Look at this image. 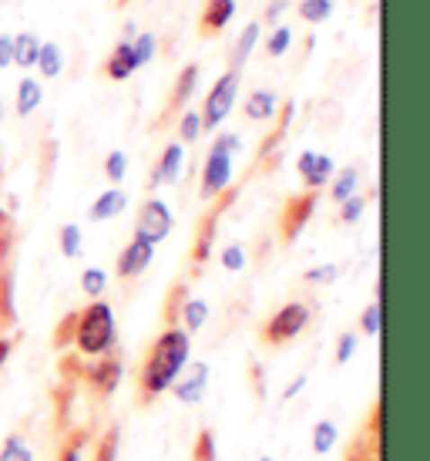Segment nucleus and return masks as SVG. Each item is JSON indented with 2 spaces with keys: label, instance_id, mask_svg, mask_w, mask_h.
I'll return each instance as SVG.
<instances>
[{
  "label": "nucleus",
  "instance_id": "1",
  "mask_svg": "<svg viewBox=\"0 0 430 461\" xmlns=\"http://www.w3.org/2000/svg\"><path fill=\"white\" fill-rule=\"evenodd\" d=\"M192 354V333L185 330H165L158 340H155L152 354H148V364H145V394H165L168 387L175 384V377L182 374V367L189 364Z\"/></svg>",
  "mask_w": 430,
  "mask_h": 461
},
{
  "label": "nucleus",
  "instance_id": "2",
  "mask_svg": "<svg viewBox=\"0 0 430 461\" xmlns=\"http://www.w3.org/2000/svg\"><path fill=\"white\" fill-rule=\"evenodd\" d=\"M77 347L88 354V357H98V354H108L118 340V323H114V310L112 303H102L94 300L81 321H77Z\"/></svg>",
  "mask_w": 430,
  "mask_h": 461
},
{
  "label": "nucleus",
  "instance_id": "3",
  "mask_svg": "<svg viewBox=\"0 0 430 461\" xmlns=\"http://www.w3.org/2000/svg\"><path fill=\"white\" fill-rule=\"evenodd\" d=\"M236 152H242L239 135H222V139L215 141L202 168V195L226 193L228 182H232V155Z\"/></svg>",
  "mask_w": 430,
  "mask_h": 461
},
{
  "label": "nucleus",
  "instance_id": "4",
  "mask_svg": "<svg viewBox=\"0 0 430 461\" xmlns=\"http://www.w3.org/2000/svg\"><path fill=\"white\" fill-rule=\"evenodd\" d=\"M236 95H239V71L232 68L212 85V91L205 95V108L199 112L202 115V129H219L228 115H232V104H236Z\"/></svg>",
  "mask_w": 430,
  "mask_h": 461
},
{
  "label": "nucleus",
  "instance_id": "5",
  "mask_svg": "<svg viewBox=\"0 0 430 461\" xmlns=\"http://www.w3.org/2000/svg\"><path fill=\"white\" fill-rule=\"evenodd\" d=\"M172 209H168V203H162V199H148V203L141 205L139 212V226H135V236L139 240H145V243L158 246L162 240H168V232H172Z\"/></svg>",
  "mask_w": 430,
  "mask_h": 461
},
{
  "label": "nucleus",
  "instance_id": "6",
  "mask_svg": "<svg viewBox=\"0 0 430 461\" xmlns=\"http://www.w3.org/2000/svg\"><path fill=\"white\" fill-rule=\"evenodd\" d=\"M306 323H309V307H306V303H286V307L269 321L266 337L273 344H286V340H292V337H300V333L306 330Z\"/></svg>",
  "mask_w": 430,
  "mask_h": 461
},
{
  "label": "nucleus",
  "instance_id": "7",
  "mask_svg": "<svg viewBox=\"0 0 430 461\" xmlns=\"http://www.w3.org/2000/svg\"><path fill=\"white\" fill-rule=\"evenodd\" d=\"M168 391H175V397L182 401V404H199L205 397V391H209V364H202V360H189L185 367H182V374L175 377V384L168 387Z\"/></svg>",
  "mask_w": 430,
  "mask_h": 461
},
{
  "label": "nucleus",
  "instance_id": "8",
  "mask_svg": "<svg viewBox=\"0 0 430 461\" xmlns=\"http://www.w3.org/2000/svg\"><path fill=\"white\" fill-rule=\"evenodd\" d=\"M152 259H155V246L135 236V240L121 249V257H118V273H121V276H141L145 269L152 267Z\"/></svg>",
  "mask_w": 430,
  "mask_h": 461
},
{
  "label": "nucleus",
  "instance_id": "9",
  "mask_svg": "<svg viewBox=\"0 0 430 461\" xmlns=\"http://www.w3.org/2000/svg\"><path fill=\"white\" fill-rule=\"evenodd\" d=\"M296 168H300V176L309 189H323L329 185L333 179V158L329 155H319V152H303L296 158Z\"/></svg>",
  "mask_w": 430,
  "mask_h": 461
},
{
  "label": "nucleus",
  "instance_id": "10",
  "mask_svg": "<svg viewBox=\"0 0 430 461\" xmlns=\"http://www.w3.org/2000/svg\"><path fill=\"white\" fill-rule=\"evenodd\" d=\"M128 209V195L121 193V189H108V193H102L94 203H91V222H108V219L121 216Z\"/></svg>",
  "mask_w": 430,
  "mask_h": 461
},
{
  "label": "nucleus",
  "instance_id": "11",
  "mask_svg": "<svg viewBox=\"0 0 430 461\" xmlns=\"http://www.w3.org/2000/svg\"><path fill=\"white\" fill-rule=\"evenodd\" d=\"M182 162H185L182 145H178V141L165 145L162 158H158V166H155V182H158V185H172V182H178V176H182Z\"/></svg>",
  "mask_w": 430,
  "mask_h": 461
},
{
  "label": "nucleus",
  "instance_id": "12",
  "mask_svg": "<svg viewBox=\"0 0 430 461\" xmlns=\"http://www.w3.org/2000/svg\"><path fill=\"white\" fill-rule=\"evenodd\" d=\"M276 91L269 88H255L249 98H246V104H242V112H246V118H253V122H269V118L276 115Z\"/></svg>",
  "mask_w": 430,
  "mask_h": 461
},
{
  "label": "nucleus",
  "instance_id": "13",
  "mask_svg": "<svg viewBox=\"0 0 430 461\" xmlns=\"http://www.w3.org/2000/svg\"><path fill=\"white\" fill-rule=\"evenodd\" d=\"M40 102H44V88H40L38 77H21V85H17V115H34Z\"/></svg>",
  "mask_w": 430,
  "mask_h": 461
},
{
  "label": "nucleus",
  "instance_id": "14",
  "mask_svg": "<svg viewBox=\"0 0 430 461\" xmlns=\"http://www.w3.org/2000/svg\"><path fill=\"white\" fill-rule=\"evenodd\" d=\"M40 44H44V41H40L38 34H31V31H27V34H17V38H13V65H21L24 71L38 65Z\"/></svg>",
  "mask_w": 430,
  "mask_h": 461
},
{
  "label": "nucleus",
  "instance_id": "15",
  "mask_svg": "<svg viewBox=\"0 0 430 461\" xmlns=\"http://www.w3.org/2000/svg\"><path fill=\"white\" fill-rule=\"evenodd\" d=\"M131 71H139V68H135V58H131V41H121V44L114 48L112 58H108V77H112V81H125Z\"/></svg>",
  "mask_w": 430,
  "mask_h": 461
},
{
  "label": "nucleus",
  "instance_id": "16",
  "mask_svg": "<svg viewBox=\"0 0 430 461\" xmlns=\"http://www.w3.org/2000/svg\"><path fill=\"white\" fill-rule=\"evenodd\" d=\"M44 77H61L64 71V51L58 44H40V54H38V65H34Z\"/></svg>",
  "mask_w": 430,
  "mask_h": 461
},
{
  "label": "nucleus",
  "instance_id": "17",
  "mask_svg": "<svg viewBox=\"0 0 430 461\" xmlns=\"http://www.w3.org/2000/svg\"><path fill=\"white\" fill-rule=\"evenodd\" d=\"M236 17V0H209V7H205V27H215V31H222Z\"/></svg>",
  "mask_w": 430,
  "mask_h": 461
},
{
  "label": "nucleus",
  "instance_id": "18",
  "mask_svg": "<svg viewBox=\"0 0 430 461\" xmlns=\"http://www.w3.org/2000/svg\"><path fill=\"white\" fill-rule=\"evenodd\" d=\"M259 38H263V31H259V24H246V31L239 34V41H236V54H232V65L239 68L249 61V54H253V48L259 44Z\"/></svg>",
  "mask_w": 430,
  "mask_h": 461
},
{
  "label": "nucleus",
  "instance_id": "19",
  "mask_svg": "<svg viewBox=\"0 0 430 461\" xmlns=\"http://www.w3.org/2000/svg\"><path fill=\"white\" fill-rule=\"evenodd\" d=\"M336 438H340V431H336L333 421L313 424V451H317V455H329V451L336 448Z\"/></svg>",
  "mask_w": 430,
  "mask_h": 461
},
{
  "label": "nucleus",
  "instance_id": "20",
  "mask_svg": "<svg viewBox=\"0 0 430 461\" xmlns=\"http://www.w3.org/2000/svg\"><path fill=\"white\" fill-rule=\"evenodd\" d=\"M182 321H185V333L202 330L205 321H209V303H205V300H189V303L182 307Z\"/></svg>",
  "mask_w": 430,
  "mask_h": 461
},
{
  "label": "nucleus",
  "instance_id": "21",
  "mask_svg": "<svg viewBox=\"0 0 430 461\" xmlns=\"http://www.w3.org/2000/svg\"><path fill=\"white\" fill-rule=\"evenodd\" d=\"M356 182H360V172L356 168H343L340 176H336V182H333V189H329L333 203H346L350 195H356Z\"/></svg>",
  "mask_w": 430,
  "mask_h": 461
},
{
  "label": "nucleus",
  "instance_id": "22",
  "mask_svg": "<svg viewBox=\"0 0 430 461\" xmlns=\"http://www.w3.org/2000/svg\"><path fill=\"white\" fill-rule=\"evenodd\" d=\"M81 290L91 296V300H102V294L108 290V273L102 267H88L81 273Z\"/></svg>",
  "mask_w": 430,
  "mask_h": 461
},
{
  "label": "nucleus",
  "instance_id": "23",
  "mask_svg": "<svg viewBox=\"0 0 430 461\" xmlns=\"http://www.w3.org/2000/svg\"><path fill=\"white\" fill-rule=\"evenodd\" d=\"M333 14V0H300V17L306 24H323Z\"/></svg>",
  "mask_w": 430,
  "mask_h": 461
},
{
  "label": "nucleus",
  "instance_id": "24",
  "mask_svg": "<svg viewBox=\"0 0 430 461\" xmlns=\"http://www.w3.org/2000/svg\"><path fill=\"white\" fill-rule=\"evenodd\" d=\"M155 34H135L131 41V58H135V68H145L155 58Z\"/></svg>",
  "mask_w": 430,
  "mask_h": 461
},
{
  "label": "nucleus",
  "instance_id": "25",
  "mask_svg": "<svg viewBox=\"0 0 430 461\" xmlns=\"http://www.w3.org/2000/svg\"><path fill=\"white\" fill-rule=\"evenodd\" d=\"M0 461H34V451L21 441V435H11L0 448Z\"/></svg>",
  "mask_w": 430,
  "mask_h": 461
},
{
  "label": "nucleus",
  "instance_id": "26",
  "mask_svg": "<svg viewBox=\"0 0 430 461\" xmlns=\"http://www.w3.org/2000/svg\"><path fill=\"white\" fill-rule=\"evenodd\" d=\"M61 253L67 259L81 257V226H75V222L61 226Z\"/></svg>",
  "mask_w": 430,
  "mask_h": 461
},
{
  "label": "nucleus",
  "instance_id": "27",
  "mask_svg": "<svg viewBox=\"0 0 430 461\" xmlns=\"http://www.w3.org/2000/svg\"><path fill=\"white\" fill-rule=\"evenodd\" d=\"M290 44H292V31L286 24H279L266 38V51L273 54V58H282V54L290 51Z\"/></svg>",
  "mask_w": 430,
  "mask_h": 461
},
{
  "label": "nucleus",
  "instance_id": "28",
  "mask_svg": "<svg viewBox=\"0 0 430 461\" xmlns=\"http://www.w3.org/2000/svg\"><path fill=\"white\" fill-rule=\"evenodd\" d=\"M178 135H182V141H199V135H202V115L199 112H185L182 115V122H178Z\"/></svg>",
  "mask_w": 430,
  "mask_h": 461
},
{
  "label": "nucleus",
  "instance_id": "29",
  "mask_svg": "<svg viewBox=\"0 0 430 461\" xmlns=\"http://www.w3.org/2000/svg\"><path fill=\"white\" fill-rule=\"evenodd\" d=\"M195 85H199V65H189L185 71H182V77H178L175 102L182 104L185 98H192V91H195Z\"/></svg>",
  "mask_w": 430,
  "mask_h": 461
},
{
  "label": "nucleus",
  "instance_id": "30",
  "mask_svg": "<svg viewBox=\"0 0 430 461\" xmlns=\"http://www.w3.org/2000/svg\"><path fill=\"white\" fill-rule=\"evenodd\" d=\"M104 176L112 182H121L128 176V155L125 152H112L104 158Z\"/></svg>",
  "mask_w": 430,
  "mask_h": 461
},
{
  "label": "nucleus",
  "instance_id": "31",
  "mask_svg": "<svg viewBox=\"0 0 430 461\" xmlns=\"http://www.w3.org/2000/svg\"><path fill=\"white\" fill-rule=\"evenodd\" d=\"M246 249H242L239 243H228L226 249H222V267L228 269V273H239L242 267H246Z\"/></svg>",
  "mask_w": 430,
  "mask_h": 461
},
{
  "label": "nucleus",
  "instance_id": "32",
  "mask_svg": "<svg viewBox=\"0 0 430 461\" xmlns=\"http://www.w3.org/2000/svg\"><path fill=\"white\" fill-rule=\"evenodd\" d=\"M380 323H383V313H380V300H377V303H370V307L363 310V317H360V330L367 333V337H377Z\"/></svg>",
  "mask_w": 430,
  "mask_h": 461
},
{
  "label": "nucleus",
  "instance_id": "33",
  "mask_svg": "<svg viewBox=\"0 0 430 461\" xmlns=\"http://www.w3.org/2000/svg\"><path fill=\"white\" fill-rule=\"evenodd\" d=\"M340 276V267L336 263H323V267L306 269V283H333Z\"/></svg>",
  "mask_w": 430,
  "mask_h": 461
},
{
  "label": "nucleus",
  "instance_id": "34",
  "mask_svg": "<svg viewBox=\"0 0 430 461\" xmlns=\"http://www.w3.org/2000/svg\"><path fill=\"white\" fill-rule=\"evenodd\" d=\"M118 377H121V364H102V367H98V374H94V381H98V384L102 387H108V391H114V387H118Z\"/></svg>",
  "mask_w": 430,
  "mask_h": 461
},
{
  "label": "nucleus",
  "instance_id": "35",
  "mask_svg": "<svg viewBox=\"0 0 430 461\" xmlns=\"http://www.w3.org/2000/svg\"><path fill=\"white\" fill-rule=\"evenodd\" d=\"M343 205V212H340V219L343 222H360V216H363V209H367V203H363V195H350L346 203H340Z\"/></svg>",
  "mask_w": 430,
  "mask_h": 461
},
{
  "label": "nucleus",
  "instance_id": "36",
  "mask_svg": "<svg viewBox=\"0 0 430 461\" xmlns=\"http://www.w3.org/2000/svg\"><path fill=\"white\" fill-rule=\"evenodd\" d=\"M356 333H343L340 340H336V364H350V357L356 354Z\"/></svg>",
  "mask_w": 430,
  "mask_h": 461
},
{
  "label": "nucleus",
  "instance_id": "37",
  "mask_svg": "<svg viewBox=\"0 0 430 461\" xmlns=\"http://www.w3.org/2000/svg\"><path fill=\"white\" fill-rule=\"evenodd\" d=\"M195 458H199V461H215V438H212V431H205V435L199 438Z\"/></svg>",
  "mask_w": 430,
  "mask_h": 461
},
{
  "label": "nucleus",
  "instance_id": "38",
  "mask_svg": "<svg viewBox=\"0 0 430 461\" xmlns=\"http://www.w3.org/2000/svg\"><path fill=\"white\" fill-rule=\"evenodd\" d=\"M13 65V38L11 34H0V68Z\"/></svg>",
  "mask_w": 430,
  "mask_h": 461
},
{
  "label": "nucleus",
  "instance_id": "39",
  "mask_svg": "<svg viewBox=\"0 0 430 461\" xmlns=\"http://www.w3.org/2000/svg\"><path fill=\"white\" fill-rule=\"evenodd\" d=\"M286 7H290V0H273V4L266 7V21H269V24H276L279 17L286 14Z\"/></svg>",
  "mask_w": 430,
  "mask_h": 461
},
{
  "label": "nucleus",
  "instance_id": "40",
  "mask_svg": "<svg viewBox=\"0 0 430 461\" xmlns=\"http://www.w3.org/2000/svg\"><path fill=\"white\" fill-rule=\"evenodd\" d=\"M303 387H306V374H300V377H296V381H292V384L286 387V391H282V397L290 401V397H296L300 391H303Z\"/></svg>",
  "mask_w": 430,
  "mask_h": 461
},
{
  "label": "nucleus",
  "instance_id": "41",
  "mask_svg": "<svg viewBox=\"0 0 430 461\" xmlns=\"http://www.w3.org/2000/svg\"><path fill=\"white\" fill-rule=\"evenodd\" d=\"M114 455H118V441H108V445H104V455H102V461H114Z\"/></svg>",
  "mask_w": 430,
  "mask_h": 461
},
{
  "label": "nucleus",
  "instance_id": "42",
  "mask_svg": "<svg viewBox=\"0 0 430 461\" xmlns=\"http://www.w3.org/2000/svg\"><path fill=\"white\" fill-rule=\"evenodd\" d=\"M7 354H11V344H7V340H0V364L7 360Z\"/></svg>",
  "mask_w": 430,
  "mask_h": 461
},
{
  "label": "nucleus",
  "instance_id": "43",
  "mask_svg": "<svg viewBox=\"0 0 430 461\" xmlns=\"http://www.w3.org/2000/svg\"><path fill=\"white\" fill-rule=\"evenodd\" d=\"M77 458H81V451H77V448H71V451H67V455H64L61 461H77Z\"/></svg>",
  "mask_w": 430,
  "mask_h": 461
},
{
  "label": "nucleus",
  "instance_id": "44",
  "mask_svg": "<svg viewBox=\"0 0 430 461\" xmlns=\"http://www.w3.org/2000/svg\"><path fill=\"white\" fill-rule=\"evenodd\" d=\"M0 122H4V102H0Z\"/></svg>",
  "mask_w": 430,
  "mask_h": 461
},
{
  "label": "nucleus",
  "instance_id": "45",
  "mask_svg": "<svg viewBox=\"0 0 430 461\" xmlns=\"http://www.w3.org/2000/svg\"><path fill=\"white\" fill-rule=\"evenodd\" d=\"M259 461H273V458H259Z\"/></svg>",
  "mask_w": 430,
  "mask_h": 461
}]
</instances>
